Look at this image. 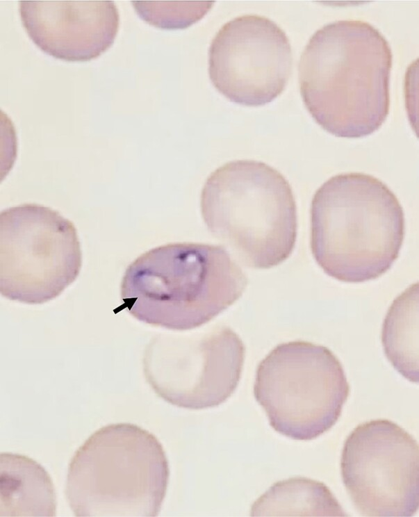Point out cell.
<instances>
[{"label":"cell","mask_w":419,"mask_h":517,"mask_svg":"<svg viewBox=\"0 0 419 517\" xmlns=\"http://www.w3.org/2000/svg\"><path fill=\"white\" fill-rule=\"evenodd\" d=\"M393 54L368 22L341 19L317 30L298 65L300 94L315 122L339 138L371 135L390 107Z\"/></svg>","instance_id":"6da1fadb"},{"label":"cell","mask_w":419,"mask_h":517,"mask_svg":"<svg viewBox=\"0 0 419 517\" xmlns=\"http://www.w3.org/2000/svg\"><path fill=\"white\" fill-rule=\"evenodd\" d=\"M403 208L392 190L364 173L335 175L314 194L311 249L325 274L347 283L375 279L399 256Z\"/></svg>","instance_id":"7a4b0ae2"},{"label":"cell","mask_w":419,"mask_h":517,"mask_svg":"<svg viewBox=\"0 0 419 517\" xmlns=\"http://www.w3.org/2000/svg\"><path fill=\"white\" fill-rule=\"evenodd\" d=\"M247 278L224 247L171 243L134 260L120 286L127 309L153 326L185 331L208 322L241 297Z\"/></svg>","instance_id":"3957f363"},{"label":"cell","mask_w":419,"mask_h":517,"mask_svg":"<svg viewBox=\"0 0 419 517\" xmlns=\"http://www.w3.org/2000/svg\"><path fill=\"white\" fill-rule=\"evenodd\" d=\"M201 213L208 231L247 267L268 269L292 254L297 234L290 185L255 160L228 162L207 178Z\"/></svg>","instance_id":"277c9868"},{"label":"cell","mask_w":419,"mask_h":517,"mask_svg":"<svg viewBox=\"0 0 419 517\" xmlns=\"http://www.w3.org/2000/svg\"><path fill=\"white\" fill-rule=\"evenodd\" d=\"M169 478L165 452L153 434L131 423L110 424L75 452L65 495L77 517H155Z\"/></svg>","instance_id":"5b68a950"},{"label":"cell","mask_w":419,"mask_h":517,"mask_svg":"<svg viewBox=\"0 0 419 517\" xmlns=\"http://www.w3.org/2000/svg\"><path fill=\"white\" fill-rule=\"evenodd\" d=\"M350 394L343 367L327 347L304 340L276 346L258 365L254 395L270 426L311 441L339 419Z\"/></svg>","instance_id":"8992f818"},{"label":"cell","mask_w":419,"mask_h":517,"mask_svg":"<svg viewBox=\"0 0 419 517\" xmlns=\"http://www.w3.org/2000/svg\"><path fill=\"white\" fill-rule=\"evenodd\" d=\"M80 242L74 224L37 204L0 214V292L21 303L40 304L61 294L79 274Z\"/></svg>","instance_id":"52a82bcc"},{"label":"cell","mask_w":419,"mask_h":517,"mask_svg":"<svg viewBox=\"0 0 419 517\" xmlns=\"http://www.w3.org/2000/svg\"><path fill=\"white\" fill-rule=\"evenodd\" d=\"M245 348L231 329L215 326L189 334H161L147 345L145 378L158 397L188 409L213 408L236 391Z\"/></svg>","instance_id":"ba28073f"},{"label":"cell","mask_w":419,"mask_h":517,"mask_svg":"<svg viewBox=\"0 0 419 517\" xmlns=\"http://www.w3.org/2000/svg\"><path fill=\"white\" fill-rule=\"evenodd\" d=\"M340 473L364 516L409 517L418 509V443L390 420L364 422L351 432L342 450Z\"/></svg>","instance_id":"9c48e42d"},{"label":"cell","mask_w":419,"mask_h":517,"mask_svg":"<svg viewBox=\"0 0 419 517\" xmlns=\"http://www.w3.org/2000/svg\"><path fill=\"white\" fill-rule=\"evenodd\" d=\"M293 65L286 33L263 16L245 15L224 24L208 49V74L217 90L247 106L270 103L284 90Z\"/></svg>","instance_id":"30bf717a"},{"label":"cell","mask_w":419,"mask_h":517,"mask_svg":"<svg viewBox=\"0 0 419 517\" xmlns=\"http://www.w3.org/2000/svg\"><path fill=\"white\" fill-rule=\"evenodd\" d=\"M19 12L38 48L71 62L98 58L113 44L120 26L113 1H19Z\"/></svg>","instance_id":"8fae6325"},{"label":"cell","mask_w":419,"mask_h":517,"mask_svg":"<svg viewBox=\"0 0 419 517\" xmlns=\"http://www.w3.org/2000/svg\"><path fill=\"white\" fill-rule=\"evenodd\" d=\"M0 516L54 517L56 495L52 479L35 460L0 454Z\"/></svg>","instance_id":"7c38bea8"},{"label":"cell","mask_w":419,"mask_h":517,"mask_svg":"<svg viewBox=\"0 0 419 517\" xmlns=\"http://www.w3.org/2000/svg\"><path fill=\"white\" fill-rule=\"evenodd\" d=\"M252 516H347L324 483L295 477L274 483L252 504Z\"/></svg>","instance_id":"4fadbf2b"},{"label":"cell","mask_w":419,"mask_h":517,"mask_svg":"<svg viewBox=\"0 0 419 517\" xmlns=\"http://www.w3.org/2000/svg\"><path fill=\"white\" fill-rule=\"evenodd\" d=\"M418 283L398 295L383 322L381 343L393 368L407 380L418 383Z\"/></svg>","instance_id":"5bb4252c"},{"label":"cell","mask_w":419,"mask_h":517,"mask_svg":"<svg viewBox=\"0 0 419 517\" xmlns=\"http://www.w3.org/2000/svg\"><path fill=\"white\" fill-rule=\"evenodd\" d=\"M131 3L147 23L163 29H181L200 20L213 1H132Z\"/></svg>","instance_id":"9a60e30c"}]
</instances>
